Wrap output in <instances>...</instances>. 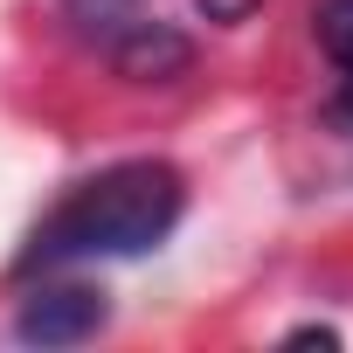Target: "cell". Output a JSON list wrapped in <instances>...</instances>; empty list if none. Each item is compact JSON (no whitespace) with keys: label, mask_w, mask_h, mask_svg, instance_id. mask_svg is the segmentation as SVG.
<instances>
[{"label":"cell","mask_w":353,"mask_h":353,"mask_svg":"<svg viewBox=\"0 0 353 353\" xmlns=\"http://www.w3.org/2000/svg\"><path fill=\"white\" fill-rule=\"evenodd\" d=\"M104 319H111L104 291H90V284H42V291L21 305L14 332H21L28 346H83V339L104 332Z\"/></svg>","instance_id":"2"},{"label":"cell","mask_w":353,"mask_h":353,"mask_svg":"<svg viewBox=\"0 0 353 353\" xmlns=\"http://www.w3.org/2000/svg\"><path fill=\"white\" fill-rule=\"evenodd\" d=\"M188 208V181L166 159H118L90 181H77L42 229L21 250V277L35 270H70V263H104V256H145L173 236Z\"/></svg>","instance_id":"1"},{"label":"cell","mask_w":353,"mask_h":353,"mask_svg":"<svg viewBox=\"0 0 353 353\" xmlns=\"http://www.w3.org/2000/svg\"><path fill=\"white\" fill-rule=\"evenodd\" d=\"M250 8H256V0H201V14H208V21H243Z\"/></svg>","instance_id":"6"},{"label":"cell","mask_w":353,"mask_h":353,"mask_svg":"<svg viewBox=\"0 0 353 353\" xmlns=\"http://www.w3.org/2000/svg\"><path fill=\"white\" fill-rule=\"evenodd\" d=\"M63 14H70V28H77L83 42L111 49L132 21H145V0H63Z\"/></svg>","instance_id":"5"},{"label":"cell","mask_w":353,"mask_h":353,"mask_svg":"<svg viewBox=\"0 0 353 353\" xmlns=\"http://www.w3.org/2000/svg\"><path fill=\"white\" fill-rule=\"evenodd\" d=\"M104 56H111V70H118V77H132V83H166V77H181V70L194 63V42L173 28V21L145 14V21H132Z\"/></svg>","instance_id":"3"},{"label":"cell","mask_w":353,"mask_h":353,"mask_svg":"<svg viewBox=\"0 0 353 353\" xmlns=\"http://www.w3.org/2000/svg\"><path fill=\"white\" fill-rule=\"evenodd\" d=\"M312 35H319V49L332 56V77H339L332 111L353 118V0H325V8L312 14Z\"/></svg>","instance_id":"4"}]
</instances>
